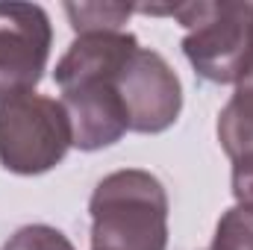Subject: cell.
I'll use <instances>...</instances> for the list:
<instances>
[{
	"label": "cell",
	"mask_w": 253,
	"mask_h": 250,
	"mask_svg": "<svg viewBox=\"0 0 253 250\" xmlns=\"http://www.w3.org/2000/svg\"><path fill=\"white\" fill-rule=\"evenodd\" d=\"M91 250H168V194L141 168L103 177L88 200Z\"/></svg>",
	"instance_id": "1"
},
{
	"label": "cell",
	"mask_w": 253,
	"mask_h": 250,
	"mask_svg": "<svg viewBox=\"0 0 253 250\" xmlns=\"http://www.w3.org/2000/svg\"><path fill=\"white\" fill-rule=\"evenodd\" d=\"M135 12L168 15L186 27L183 53L197 77L218 85H236L253 44V0H191L171 6H144Z\"/></svg>",
	"instance_id": "2"
},
{
	"label": "cell",
	"mask_w": 253,
	"mask_h": 250,
	"mask_svg": "<svg viewBox=\"0 0 253 250\" xmlns=\"http://www.w3.org/2000/svg\"><path fill=\"white\" fill-rule=\"evenodd\" d=\"M71 124L62 100L24 94L0 106V165L21 177L53 171L71 150Z\"/></svg>",
	"instance_id": "3"
},
{
	"label": "cell",
	"mask_w": 253,
	"mask_h": 250,
	"mask_svg": "<svg viewBox=\"0 0 253 250\" xmlns=\"http://www.w3.org/2000/svg\"><path fill=\"white\" fill-rule=\"evenodd\" d=\"M53 44V27L39 3H0V106L33 94Z\"/></svg>",
	"instance_id": "4"
},
{
	"label": "cell",
	"mask_w": 253,
	"mask_h": 250,
	"mask_svg": "<svg viewBox=\"0 0 253 250\" xmlns=\"http://www.w3.org/2000/svg\"><path fill=\"white\" fill-rule=\"evenodd\" d=\"M129 132L156 135L177 124L183 112V85L168 59L150 47H138L115 77Z\"/></svg>",
	"instance_id": "5"
},
{
	"label": "cell",
	"mask_w": 253,
	"mask_h": 250,
	"mask_svg": "<svg viewBox=\"0 0 253 250\" xmlns=\"http://www.w3.org/2000/svg\"><path fill=\"white\" fill-rule=\"evenodd\" d=\"M62 106L71 124V144L83 153L112 147L124 138V132H129L124 103L115 91V80L65 88Z\"/></svg>",
	"instance_id": "6"
},
{
	"label": "cell",
	"mask_w": 253,
	"mask_h": 250,
	"mask_svg": "<svg viewBox=\"0 0 253 250\" xmlns=\"http://www.w3.org/2000/svg\"><path fill=\"white\" fill-rule=\"evenodd\" d=\"M138 39L132 33H88L77 36L65 56L56 62L53 80L59 91L83 85V83H100L115 80L118 71L126 65V59L138 50Z\"/></svg>",
	"instance_id": "7"
},
{
	"label": "cell",
	"mask_w": 253,
	"mask_h": 250,
	"mask_svg": "<svg viewBox=\"0 0 253 250\" xmlns=\"http://www.w3.org/2000/svg\"><path fill=\"white\" fill-rule=\"evenodd\" d=\"M218 141L233 162L253 153V44L236 91L218 115Z\"/></svg>",
	"instance_id": "8"
},
{
	"label": "cell",
	"mask_w": 253,
	"mask_h": 250,
	"mask_svg": "<svg viewBox=\"0 0 253 250\" xmlns=\"http://www.w3.org/2000/svg\"><path fill=\"white\" fill-rule=\"evenodd\" d=\"M135 12L132 3H65V15L77 36L88 33H121L129 15Z\"/></svg>",
	"instance_id": "9"
},
{
	"label": "cell",
	"mask_w": 253,
	"mask_h": 250,
	"mask_svg": "<svg viewBox=\"0 0 253 250\" xmlns=\"http://www.w3.org/2000/svg\"><path fill=\"white\" fill-rule=\"evenodd\" d=\"M206 250H253V212L242 206L227 209Z\"/></svg>",
	"instance_id": "10"
},
{
	"label": "cell",
	"mask_w": 253,
	"mask_h": 250,
	"mask_svg": "<svg viewBox=\"0 0 253 250\" xmlns=\"http://www.w3.org/2000/svg\"><path fill=\"white\" fill-rule=\"evenodd\" d=\"M3 250H77L71 245V239L62 230L47 227V224H27L21 227L15 236H9V242Z\"/></svg>",
	"instance_id": "11"
},
{
	"label": "cell",
	"mask_w": 253,
	"mask_h": 250,
	"mask_svg": "<svg viewBox=\"0 0 253 250\" xmlns=\"http://www.w3.org/2000/svg\"><path fill=\"white\" fill-rule=\"evenodd\" d=\"M233 197L236 206L253 212V153L233 162Z\"/></svg>",
	"instance_id": "12"
}]
</instances>
